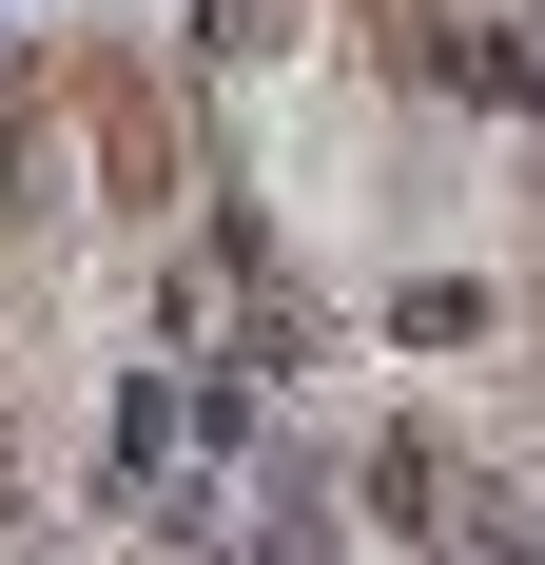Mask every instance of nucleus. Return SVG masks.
Wrapping results in <instances>:
<instances>
[{
    "mask_svg": "<svg viewBox=\"0 0 545 565\" xmlns=\"http://www.w3.org/2000/svg\"><path fill=\"white\" fill-rule=\"evenodd\" d=\"M506 98H526V117H545V58H506Z\"/></svg>",
    "mask_w": 545,
    "mask_h": 565,
    "instance_id": "1",
    "label": "nucleus"
}]
</instances>
